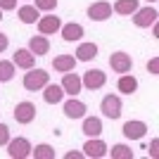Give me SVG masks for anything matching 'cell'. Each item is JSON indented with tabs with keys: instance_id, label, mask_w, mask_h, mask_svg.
<instances>
[{
	"instance_id": "obj_6",
	"label": "cell",
	"mask_w": 159,
	"mask_h": 159,
	"mask_svg": "<svg viewBox=\"0 0 159 159\" xmlns=\"http://www.w3.org/2000/svg\"><path fill=\"white\" fill-rule=\"evenodd\" d=\"M81 83H83V88H88V90H100V88H105V83H107V74L102 71V69H88V71L83 74Z\"/></svg>"
},
{
	"instance_id": "obj_13",
	"label": "cell",
	"mask_w": 159,
	"mask_h": 159,
	"mask_svg": "<svg viewBox=\"0 0 159 159\" xmlns=\"http://www.w3.org/2000/svg\"><path fill=\"white\" fill-rule=\"evenodd\" d=\"M60 33H62V38H64L66 43H74V40H81L83 36H86L83 26H81V24H76V21H69V24H62Z\"/></svg>"
},
{
	"instance_id": "obj_23",
	"label": "cell",
	"mask_w": 159,
	"mask_h": 159,
	"mask_svg": "<svg viewBox=\"0 0 159 159\" xmlns=\"http://www.w3.org/2000/svg\"><path fill=\"white\" fill-rule=\"evenodd\" d=\"M135 10H138V0H116L112 5V12L124 14V17H131Z\"/></svg>"
},
{
	"instance_id": "obj_15",
	"label": "cell",
	"mask_w": 159,
	"mask_h": 159,
	"mask_svg": "<svg viewBox=\"0 0 159 159\" xmlns=\"http://www.w3.org/2000/svg\"><path fill=\"white\" fill-rule=\"evenodd\" d=\"M12 62H14V66H19V69H31V66L36 64V55H33L29 48H19V50L14 52Z\"/></svg>"
},
{
	"instance_id": "obj_27",
	"label": "cell",
	"mask_w": 159,
	"mask_h": 159,
	"mask_svg": "<svg viewBox=\"0 0 159 159\" xmlns=\"http://www.w3.org/2000/svg\"><path fill=\"white\" fill-rule=\"evenodd\" d=\"M36 10L38 12H52L55 7H57V0H36Z\"/></svg>"
},
{
	"instance_id": "obj_2",
	"label": "cell",
	"mask_w": 159,
	"mask_h": 159,
	"mask_svg": "<svg viewBox=\"0 0 159 159\" xmlns=\"http://www.w3.org/2000/svg\"><path fill=\"white\" fill-rule=\"evenodd\" d=\"M121 109H124V102H121V98L119 95H105V98H102V102H100V112L105 114L107 119H119L121 116Z\"/></svg>"
},
{
	"instance_id": "obj_14",
	"label": "cell",
	"mask_w": 159,
	"mask_h": 159,
	"mask_svg": "<svg viewBox=\"0 0 159 159\" xmlns=\"http://www.w3.org/2000/svg\"><path fill=\"white\" fill-rule=\"evenodd\" d=\"M145 133H147L145 121H126L124 124V135L128 140H140V138H145Z\"/></svg>"
},
{
	"instance_id": "obj_35",
	"label": "cell",
	"mask_w": 159,
	"mask_h": 159,
	"mask_svg": "<svg viewBox=\"0 0 159 159\" xmlns=\"http://www.w3.org/2000/svg\"><path fill=\"white\" fill-rule=\"evenodd\" d=\"M147 2H157V0H147Z\"/></svg>"
},
{
	"instance_id": "obj_31",
	"label": "cell",
	"mask_w": 159,
	"mask_h": 159,
	"mask_svg": "<svg viewBox=\"0 0 159 159\" xmlns=\"http://www.w3.org/2000/svg\"><path fill=\"white\" fill-rule=\"evenodd\" d=\"M157 154H159V140L154 138L152 143H150V157H157Z\"/></svg>"
},
{
	"instance_id": "obj_33",
	"label": "cell",
	"mask_w": 159,
	"mask_h": 159,
	"mask_svg": "<svg viewBox=\"0 0 159 159\" xmlns=\"http://www.w3.org/2000/svg\"><path fill=\"white\" fill-rule=\"evenodd\" d=\"M64 159H83V152H66Z\"/></svg>"
},
{
	"instance_id": "obj_1",
	"label": "cell",
	"mask_w": 159,
	"mask_h": 159,
	"mask_svg": "<svg viewBox=\"0 0 159 159\" xmlns=\"http://www.w3.org/2000/svg\"><path fill=\"white\" fill-rule=\"evenodd\" d=\"M24 88L26 90H31V93H36V90H43V88L50 83V74L45 71V69H26V74H24Z\"/></svg>"
},
{
	"instance_id": "obj_8",
	"label": "cell",
	"mask_w": 159,
	"mask_h": 159,
	"mask_svg": "<svg viewBox=\"0 0 159 159\" xmlns=\"http://www.w3.org/2000/svg\"><path fill=\"white\" fill-rule=\"evenodd\" d=\"M109 17H112V5L107 0H98V2H93L88 7V19L90 21H105Z\"/></svg>"
},
{
	"instance_id": "obj_16",
	"label": "cell",
	"mask_w": 159,
	"mask_h": 159,
	"mask_svg": "<svg viewBox=\"0 0 159 159\" xmlns=\"http://www.w3.org/2000/svg\"><path fill=\"white\" fill-rule=\"evenodd\" d=\"M29 50H31L36 57H43V55L50 52V40L40 33V36H31V40H29Z\"/></svg>"
},
{
	"instance_id": "obj_29",
	"label": "cell",
	"mask_w": 159,
	"mask_h": 159,
	"mask_svg": "<svg viewBox=\"0 0 159 159\" xmlns=\"http://www.w3.org/2000/svg\"><path fill=\"white\" fill-rule=\"evenodd\" d=\"M147 71H150V74H154V76L159 74V57H152V60L147 62Z\"/></svg>"
},
{
	"instance_id": "obj_7",
	"label": "cell",
	"mask_w": 159,
	"mask_h": 159,
	"mask_svg": "<svg viewBox=\"0 0 159 159\" xmlns=\"http://www.w3.org/2000/svg\"><path fill=\"white\" fill-rule=\"evenodd\" d=\"M109 66H112V71L116 74H128L133 69V60H131V55L128 52H112L109 55Z\"/></svg>"
},
{
	"instance_id": "obj_5",
	"label": "cell",
	"mask_w": 159,
	"mask_h": 159,
	"mask_svg": "<svg viewBox=\"0 0 159 159\" xmlns=\"http://www.w3.org/2000/svg\"><path fill=\"white\" fill-rule=\"evenodd\" d=\"M12 114H14V121H17V124L26 126V124H31V121L36 119V105H33V102H29V100L17 102V107H14Z\"/></svg>"
},
{
	"instance_id": "obj_4",
	"label": "cell",
	"mask_w": 159,
	"mask_h": 159,
	"mask_svg": "<svg viewBox=\"0 0 159 159\" xmlns=\"http://www.w3.org/2000/svg\"><path fill=\"white\" fill-rule=\"evenodd\" d=\"M7 154L12 159L31 157V143H29L26 138H10V143H7Z\"/></svg>"
},
{
	"instance_id": "obj_30",
	"label": "cell",
	"mask_w": 159,
	"mask_h": 159,
	"mask_svg": "<svg viewBox=\"0 0 159 159\" xmlns=\"http://www.w3.org/2000/svg\"><path fill=\"white\" fill-rule=\"evenodd\" d=\"M14 7H17V0H0V10L2 12H10Z\"/></svg>"
},
{
	"instance_id": "obj_10",
	"label": "cell",
	"mask_w": 159,
	"mask_h": 159,
	"mask_svg": "<svg viewBox=\"0 0 159 159\" xmlns=\"http://www.w3.org/2000/svg\"><path fill=\"white\" fill-rule=\"evenodd\" d=\"M105 154H107V145H105V140H100V135L86 140V145H83V157L100 159V157H105Z\"/></svg>"
},
{
	"instance_id": "obj_11",
	"label": "cell",
	"mask_w": 159,
	"mask_h": 159,
	"mask_svg": "<svg viewBox=\"0 0 159 159\" xmlns=\"http://www.w3.org/2000/svg\"><path fill=\"white\" fill-rule=\"evenodd\" d=\"M62 109H64V116H66V119H83L86 112H88L86 102H81V100H76V98L66 100L64 105H62Z\"/></svg>"
},
{
	"instance_id": "obj_34",
	"label": "cell",
	"mask_w": 159,
	"mask_h": 159,
	"mask_svg": "<svg viewBox=\"0 0 159 159\" xmlns=\"http://www.w3.org/2000/svg\"><path fill=\"white\" fill-rule=\"evenodd\" d=\"M0 21H2V10H0Z\"/></svg>"
},
{
	"instance_id": "obj_17",
	"label": "cell",
	"mask_w": 159,
	"mask_h": 159,
	"mask_svg": "<svg viewBox=\"0 0 159 159\" xmlns=\"http://www.w3.org/2000/svg\"><path fill=\"white\" fill-rule=\"evenodd\" d=\"M74 57H76V62H90V60H95V57H98V45H95L93 40H90V43H81V45L76 48Z\"/></svg>"
},
{
	"instance_id": "obj_24",
	"label": "cell",
	"mask_w": 159,
	"mask_h": 159,
	"mask_svg": "<svg viewBox=\"0 0 159 159\" xmlns=\"http://www.w3.org/2000/svg\"><path fill=\"white\" fill-rule=\"evenodd\" d=\"M31 157L33 159H55V150L48 143H40V145L31 147Z\"/></svg>"
},
{
	"instance_id": "obj_25",
	"label": "cell",
	"mask_w": 159,
	"mask_h": 159,
	"mask_svg": "<svg viewBox=\"0 0 159 159\" xmlns=\"http://www.w3.org/2000/svg\"><path fill=\"white\" fill-rule=\"evenodd\" d=\"M12 79H14V62L0 60V83H7Z\"/></svg>"
},
{
	"instance_id": "obj_21",
	"label": "cell",
	"mask_w": 159,
	"mask_h": 159,
	"mask_svg": "<svg viewBox=\"0 0 159 159\" xmlns=\"http://www.w3.org/2000/svg\"><path fill=\"white\" fill-rule=\"evenodd\" d=\"M116 88H119V93H124V95H133L135 90H138V79L131 76V74H121Z\"/></svg>"
},
{
	"instance_id": "obj_26",
	"label": "cell",
	"mask_w": 159,
	"mask_h": 159,
	"mask_svg": "<svg viewBox=\"0 0 159 159\" xmlns=\"http://www.w3.org/2000/svg\"><path fill=\"white\" fill-rule=\"evenodd\" d=\"M112 159H133V150L124 143H119L112 147Z\"/></svg>"
},
{
	"instance_id": "obj_32",
	"label": "cell",
	"mask_w": 159,
	"mask_h": 159,
	"mask_svg": "<svg viewBox=\"0 0 159 159\" xmlns=\"http://www.w3.org/2000/svg\"><path fill=\"white\" fill-rule=\"evenodd\" d=\"M7 48H10V38H7L5 33H0V52H5Z\"/></svg>"
},
{
	"instance_id": "obj_22",
	"label": "cell",
	"mask_w": 159,
	"mask_h": 159,
	"mask_svg": "<svg viewBox=\"0 0 159 159\" xmlns=\"http://www.w3.org/2000/svg\"><path fill=\"white\" fill-rule=\"evenodd\" d=\"M17 14H19V21H21V24H36L38 17H40V12L33 5H21L19 10H17Z\"/></svg>"
},
{
	"instance_id": "obj_19",
	"label": "cell",
	"mask_w": 159,
	"mask_h": 159,
	"mask_svg": "<svg viewBox=\"0 0 159 159\" xmlns=\"http://www.w3.org/2000/svg\"><path fill=\"white\" fill-rule=\"evenodd\" d=\"M83 133L88 138L102 135V119L100 116H83Z\"/></svg>"
},
{
	"instance_id": "obj_28",
	"label": "cell",
	"mask_w": 159,
	"mask_h": 159,
	"mask_svg": "<svg viewBox=\"0 0 159 159\" xmlns=\"http://www.w3.org/2000/svg\"><path fill=\"white\" fill-rule=\"evenodd\" d=\"M10 143V126L7 124H0V147Z\"/></svg>"
},
{
	"instance_id": "obj_3",
	"label": "cell",
	"mask_w": 159,
	"mask_h": 159,
	"mask_svg": "<svg viewBox=\"0 0 159 159\" xmlns=\"http://www.w3.org/2000/svg\"><path fill=\"white\" fill-rule=\"evenodd\" d=\"M131 17H133V24H135L138 29H147V26H152V24H157L159 12L154 10V7L147 5V7H138Z\"/></svg>"
},
{
	"instance_id": "obj_20",
	"label": "cell",
	"mask_w": 159,
	"mask_h": 159,
	"mask_svg": "<svg viewBox=\"0 0 159 159\" xmlns=\"http://www.w3.org/2000/svg\"><path fill=\"white\" fill-rule=\"evenodd\" d=\"M52 66H55V71H60V74L74 71V66H76V57H74V55H57V57L52 60Z\"/></svg>"
},
{
	"instance_id": "obj_12",
	"label": "cell",
	"mask_w": 159,
	"mask_h": 159,
	"mask_svg": "<svg viewBox=\"0 0 159 159\" xmlns=\"http://www.w3.org/2000/svg\"><path fill=\"white\" fill-rule=\"evenodd\" d=\"M38 31L43 33V36H52V33H57L62 29V19L60 17H55V14H48V17H38Z\"/></svg>"
},
{
	"instance_id": "obj_18",
	"label": "cell",
	"mask_w": 159,
	"mask_h": 159,
	"mask_svg": "<svg viewBox=\"0 0 159 159\" xmlns=\"http://www.w3.org/2000/svg\"><path fill=\"white\" fill-rule=\"evenodd\" d=\"M43 100H45L48 105H60L62 100H64V90H62V86H57V83H48V86L43 88Z\"/></svg>"
},
{
	"instance_id": "obj_9",
	"label": "cell",
	"mask_w": 159,
	"mask_h": 159,
	"mask_svg": "<svg viewBox=\"0 0 159 159\" xmlns=\"http://www.w3.org/2000/svg\"><path fill=\"white\" fill-rule=\"evenodd\" d=\"M62 90H64V95H71V98H76V95L81 93V88H83V83H81V76L74 71H66L64 76H62Z\"/></svg>"
}]
</instances>
